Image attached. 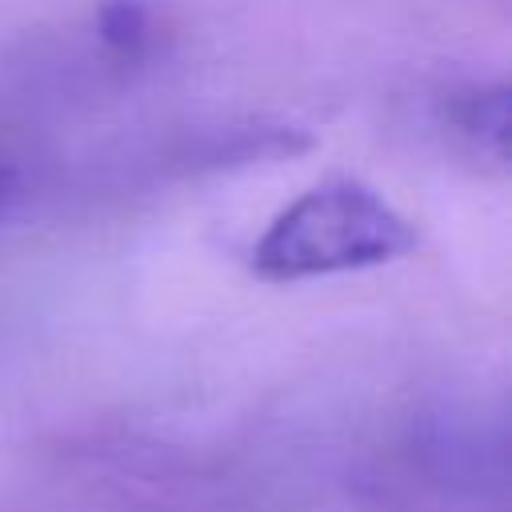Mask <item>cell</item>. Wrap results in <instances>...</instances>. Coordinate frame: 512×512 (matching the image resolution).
Masks as SVG:
<instances>
[{
  "instance_id": "cell-3",
  "label": "cell",
  "mask_w": 512,
  "mask_h": 512,
  "mask_svg": "<svg viewBox=\"0 0 512 512\" xmlns=\"http://www.w3.org/2000/svg\"><path fill=\"white\" fill-rule=\"evenodd\" d=\"M104 36L112 44H136L140 36H148V8L140 0H112L104 8Z\"/></svg>"
},
{
  "instance_id": "cell-2",
  "label": "cell",
  "mask_w": 512,
  "mask_h": 512,
  "mask_svg": "<svg viewBox=\"0 0 512 512\" xmlns=\"http://www.w3.org/2000/svg\"><path fill=\"white\" fill-rule=\"evenodd\" d=\"M448 120H452V132L464 136L476 152H492L504 164L508 156V88L504 84L460 92L448 104Z\"/></svg>"
},
{
  "instance_id": "cell-1",
  "label": "cell",
  "mask_w": 512,
  "mask_h": 512,
  "mask_svg": "<svg viewBox=\"0 0 512 512\" xmlns=\"http://www.w3.org/2000/svg\"><path fill=\"white\" fill-rule=\"evenodd\" d=\"M420 248L416 224L356 176H328L300 192L256 236L248 264L260 280L296 284L364 272Z\"/></svg>"
},
{
  "instance_id": "cell-4",
  "label": "cell",
  "mask_w": 512,
  "mask_h": 512,
  "mask_svg": "<svg viewBox=\"0 0 512 512\" xmlns=\"http://www.w3.org/2000/svg\"><path fill=\"white\" fill-rule=\"evenodd\" d=\"M8 192V168H0V196Z\"/></svg>"
}]
</instances>
